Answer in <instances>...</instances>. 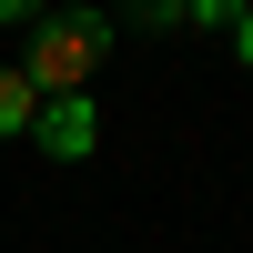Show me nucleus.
Returning a JSON list of instances; mask_svg holds the SVG:
<instances>
[{
    "mask_svg": "<svg viewBox=\"0 0 253 253\" xmlns=\"http://www.w3.org/2000/svg\"><path fill=\"white\" fill-rule=\"evenodd\" d=\"M112 41H122L112 10H51V20H31V61H20V81H31L41 101H71L81 81L101 71Z\"/></svg>",
    "mask_w": 253,
    "mask_h": 253,
    "instance_id": "nucleus-1",
    "label": "nucleus"
},
{
    "mask_svg": "<svg viewBox=\"0 0 253 253\" xmlns=\"http://www.w3.org/2000/svg\"><path fill=\"white\" fill-rule=\"evenodd\" d=\"M31 142H41L51 162H81V152L101 142V112H91V91H71V101H41V122H31Z\"/></svg>",
    "mask_w": 253,
    "mask_h": 253,
    "instance_id": "nucleus-2",
    "label": "nucleus"
},
{
    "mask_svg": "<svg viewBox=\"0 0 253 253\" xmlns=\"http://www.w3.org/2000/svg\"><path fill=\"white\" fill-rule=\"evenodd\" d=\"M233 51H243V71H253V10H243V20H233Z\"/></svg>",
    "mask_w": 253,
    "mask_h": 253,
    "instance_id": "nucleus-5",
    "label": "nucleus"
},
{
    "mask_svg": "<svg viewBox=\"0 0 253 253\" xmlns=\"http://www.w3.org/2000/svg\"><path fill=\"white\" fill-rule=\"evenodd\" d=\"M182 20H193V31H233L243 0H182Z\"/></svg>",
    "mask_w": 253,
    "mask_h": 253,
    "instance_id": "nucleus-4",
    "label": "nucleus"
},
{
    "mask_svg": "<svg viewBox=\"0 0 253 253\" xmlns=\"http://www.w3.org/2000/svg\"><path fill=\"white\" fill-rule=\"evenodd\" d=\"M31 122H41V91H31L20 71H0V142H10V132H31Z\"/></svg>",
    "mask_w": 253,
    "mask_h": 253,
    "instance_id": "nucleus-3",
    "label": "nucleus"
}]
</instances>
